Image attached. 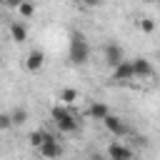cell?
Here are the masks:
<instances>
[{
    "label": "cell",
    "mask_w": 160,
    "mask_h": 160,
    "mask_svg": "<svg viewBox=\"0 0 160 160\" xmlns=\"http://www.w3.org/2000/svg\"><path fill=\"white\" fill-rule=\"evenodd\" d=\"M138 25H140L142 32H152V30H155V20H152V18H140Z\"/></svg>",
    "instance_id": "2e32d148"
},
{
    "label": "cell",
    "mask_w": 160,
    "mask_h": 160,
    "mask_svg": "<svg viewBox=\"0 0 160 160\" xmlns=\"http://www.w3.org/2000/svg\"><path fill=\"white\" fill-rule=\"evenodd\" d=\"M102 52H105V62L110 65V68H118L122 60H125V50L120 48V42H105V48H102Z\"/></svg>",
    "instance_id": "5b68a950"
},
{
    "label": "cell",
    "mask_w": 160,
    "mask_h": 160,
    "mask_svg": "<svg viewBox=\"0 0 160 160\" xmlns=\"http://www.w3.org/2000/svg\"><path fill=\"white\" fill-rule=\"evenodd\" d=\"M90 160H108L102 152H90Z\"/></svg>",
    "instance_id": "ac0fdd59"
},
{
    "label": "cell",
    "mask_w": 160,
    "mask_h": 160,
    "mask_svg": "<svg viewBox=\"0 0 160 160\" xmlns=\"http://www.w3.org/2000/svg\"><path fill=\"white\" fill-rule=\"evenodd\" d=\"M18 12H20V18H32L35 15V5L32 2H18Z\"/></svg>",
    "instance_id": "9a60e30c"
},
{
    "label": "cell",
    "mask_w": 160,
    "mask_h": 160,
    "mask_svg": "<svg viewBox=\"0 0 160 160\" xmlns=\"http://www.w3.org/2000/svg\"><path fill=\"white\" fill-rule=\"evenodd\" d=\"M50 118H52V122L60 132H78L80 130V118L70 108H62L60 102L50 108Z\"/></svg>",
    "instance_id": "6da1fadb"
},
{
    "label": "cell",
    "mask_w": 160,
    "mask_h": 160,
    "mask_svg": "<svg viewBox=\"0 0 160 160\" xmlns=\"http://www.w3.org/2000/svg\"><path fill=\"white\" fill-rule=\"evenodd\" d=\"M105 158L108 160H132V148L120 142V140H112L105 150Z\"/></svg>",
    "instance_id": "277c9868"
},
{
    "label": "cell",
    "mask_w": 160,
    "mask_h": 160,
    "mask_svg": "<svg viewBox=\"0 0 160 160\" xmlns=\"http://www.w3.org/2000/svg\"><path fill=\"white\" fill-rule=\"evenodd\" d=\"M70 62L72 65H85L88 60H90V42H88V38L82 35V32H72L70 35Z\"/></svg>",
    "instance_id": "7a4b0ae2"
},
{
    "label": "cell",
    "mask_w": 160,
    "mask_h": 160,
    "mask_svg": "<svg viewBox=\"0 0 160 160\" xmlns=\"http://www.w3.org/2000/svg\"><path fill=\"white\" fill-rule=\"evenodd\" d=\"M42 65H45V52H42L40 48L30 50V52H28V58H25V68H28L30 72H40V70H42Z\"/></svg>",
    "instance_id": "ba28073f"
},
{
    "label": "cell",
    "mask_w": 160,
    "mask_h": 160,
    "mask_svg": "<svg viewBox=\"0 0 160 160\" xmlns=\"http://www.w3.org/2000/svg\"><path fill=\"white\" fill-rule=\"evenodd\" d=\"M38 152H40V158H45V160H58V158L62 155V145H60L58 138H50L45 145L38 148Z\"/></svg>",
    "instance_id": "52a82bcc"
},
{
    "label": "cell",
    "mask_w": 160,
    "mask_h": 160,
    "mask_svg": "<svg viewBox=\"0 0 160 160\" xmlns=\"http://www.w3.org/2000/svg\"><path fill=\"white\" fill-rule=\"evenodd\" d=\"M58 100H60V105H62V108H72V105L80 100V92H78L75 88H62Z\"/></svg>",
    "instance_id": "8fae6325"
},
{
    "label": "cell",
    "mask_w": 160,
    "mask_h": 160,
    "mask_svg": "<svg viewBox=\"0 0 160 160\" xmlns=\"http://www.w3.org/2000/svg\"><path fill=\"white\" fill-rule=\"evenodd\" d=\"M8 32H10V40L12 42H25L28 40V25L22 20H10Z\"/></svg>",
    "instance_id": "9c48e42d"
},
{
    "label": "cell",
    "mask_w": 160,
    "mask_h": 160,
    "mask_svg": "<svg viewBox=\"0 0 160 160\" xmlns=\"http://www.w3.org/2000/svg\"><path fill=\"white\" fill-rule=\"evenodd\" d=\"M102 125H105V130L110 132V135H115V138H125V135H130V125L120 118V115H108V118H102L100 120Z\"/></svg>",
    "instance_id": "3957f363"
},
{
    "label": "cell",
    "mask_w": 160,
    "mask_h": 160,
    "mask_svg": "<svg viewBox=\"0 0 160 160\" xmlns=\"http://www.w3.org/2000/svg\"><path fill=\"white\" fill-rule=\"evenodd\" d=\"M12 122H10V115L8 112H0V130H10Z\"/></svg>",
    "instance_id": "e0dca14e"
},
{
    "label": "cell",
    "mask_w": 160,
    "mask_h": 160,
    "mask_svg": "<svg viewBox=\"0 0 160 160\" xmlns=\"http://www.w3.org/2000/svg\"><path fill=\"white\" fill-rule=\"evenodd\" d=\"M50 138H55V135H52V132H48V130H42V128H38V130H32V132H30V145L38 150V148H40V145H45Z\"/></svg>",
    "instance_id": "4fadbf2b"
},
{
    "label": "cell",
    "mask_w": 160,
    "mask_h": 160,
    "mask_svg": "<svg viewBox=\"0 0 160 160\" xmlns=\"http://www.w3.org/2000/svg\"><path fill=\"white\" fill-rule=\"evenodd\" d=\"M8 115H10L12 128H20V125H25V122H28V110H25V108H12Z\"/></svg>",
    "instance_id": "5bb4252c"
},
{
    "label": "cell",
    "mask_w": 160,
    "mask_h": 160,
    "mask_svg": "<svg viewBox=\"0 0 160 160\" xmlns=\"http://www.w3.org/2000/svg\"><path fill=\"white\" fill-rule=\"evenodd\" d=\"M130 65H132V78L148 80V78L155 75V68H152V62L148 58H135V60H130Z\"/></svg>",
    "instance_id": "8992f818"
},
{
    "label": "cell",
    "mask_w": 160,
    "mask_h": 160,
    "mask_svg": "<svg viewBox=\"0 0 160 160\" xmlns=\"http://www.w3.org/2000/svg\"><path fill=\"white\" fill-rule=\"evenodd\" d=\"M112 80H118V82H130V80H135V78H132V65H130V60H122L118 68H112Z\"/></svg>",
    "instance_id": "30bf717a"
},
{
    "label": "cell",
    "mask_w": 160,
    "mask_h": 160,
    "mask_svg": "<svg viewBox=\"0 0 160 160\" xmlns=\"http://www.w3.org/2000/svg\"><path fill=\"white\" fill-rule=\"evenodd\" d=\"M88 115H90L92 120H102V118H108V115H110V110H108V105H105V102L95 100V102H90V108H88Z\"/></svg>",
    "instance_id": "7c38bea8"
}]
</instances>
